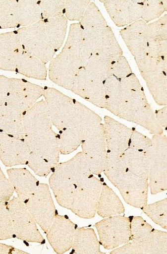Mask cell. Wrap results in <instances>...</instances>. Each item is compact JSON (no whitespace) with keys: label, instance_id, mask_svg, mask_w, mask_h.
<instances>
[{"label":"cell","instance_id":"obj_1","mask_svg":"<svg viewBox=\"0 0 167 254\" xmlns=\"http://www.w3.org/2000/svg\"><path fill=\"white\" fill-rule=\"evenodd\" d=\"M104 86L105 109L116 117L143 127L152 135L164 134L144 88L133 73L121 79L111 77L104 82Z\"/></svg>","mask_w":167,"mask_h":254},{"label":"cell","instance_id":"obj_2","mask_svg":"<svg viewBox=\"0 0 167 254\" xmlns=\"http://www.w3.org/2000/svg\"><path fill=\"white\" fill-rule=\"evenodd\" d=\"M103 173L119 190L125 202L142 209L148 204L149 168L145 158L134 152L124 153Z\"/></svg>","mask_w":167,"mask_h":254},{"label":"cell","instance_id":"obj_3","mask_svg":"<svg viewBox=\"0 0 167 254\" xmlns=\"http://www.w3.org/2000/svg\"><path fill=\"white\" fill-rule=\"evenodd\" d=\"M24 139L31 152L47 161L52 168L60 159L59 135L52 128L45 100L37 102L23 114Z\"/></svg>","mask_w":167,"mask_h":254},{"label":"cell","instance_id":"obj_4","mask_svg":"<svg viewBox=\"0 0 167 254\" xmlns=\"http://www.w3.org/2000/svg\"><path fill=\"white\" fill-rule=\"evenodd\" d=\"M102 118L88 107L77 101L71 127L79 134L82 151L85 154L92 173L101 176L104 170L107 147Z\"/></svg>","mask_w":167,"mask_h":254},{"label":"cell","instance_id":"obj_5","mask_svg":"<svg viewBox=\"0 0 167 254\" xmlns=\"http://www.w3.org/2000/svg\"><path fill=\"white\" fill-rule=\"evenodd\" d=\"M53 169V173L49 180L50 188L57 203L71 210L79 188L94 175L85 155L79 152L70 160L59 163Z\"/></svg>","mask_w":167,"mask_h":254},{"label":"cell","instance_id":"obj_6","mask_svg":"<svg viewBox=\"0 0 167 254\" xmlns=\"http://www.w3.org/2000/svg\"><path fill=\"white\" fill-rule=\"evenodd\" d=\"M152 146L147 150L149 190L155 195L167 190V136L153 135Z\"/></svg>","mask_w":167,"mask_h":254},{"label":"cell","instance_id":"obj_7","mask_svg":"<svg viewBox=\"0 0 167 254\" xmlns=\"http://www.w3.org/2000/svg\"><path fill=\"white\" fill-rule=\"evenodd\" d=\"M7 207L18 239L27 243L45 244V239L39 230L37 223L24 202L14 196Z\"/></svg>","mask_w":167,"mask_h":254},{"label":"cell","instance_id":"obj_8","mask_svg":"<svg viewBox=\"0 0 167 254\" xmlns=\"http://www.w3.org/2000/svg\"><path fill=\"white\" fill-rule=\"evenodd\" d=\"M131 219L121 215L104 218L94 227L98 233L101 245L113 250L131 242Z\"/></svg>","mask_w":167,"mask_h":254},{"label":"cell","instance_id":"obj_9","mask_svg":"<svg viewBox=\"0 0 167 254\" xmlns=\"http://www.w3.org/2000/svg\"><path fill=\"white\" fill-rule=\"evenodd\" d=\"M25 51L47 64L56 53L48 39L44 20L17 30Z\"/></svg>","mask_w":167,"mask_h":254},{"label":"cell","instance_id":"obj_10","mask_svg":"<svg viewBox=\"0 0 167 254\" xmlns=\"http://www.w3.org/2000/svg\"><path fill=\"white\" fill-rule=\"evenodd\" d=\"M104 125L107 147L106 167L113 164L130 148L134 129L108 116L104 117Z\"/></svg>","mask_w":167,"mask_h":254},{"label":"cell","instance_id":"obj_11","mask_svg":"<svg viewBox=\"0 0 167 254\" xmlns=\"http://www.w3.org/2000/svg\"><path fill=\"white\" fill-rule=\"evenodd\" d=\"M43 96L53 125L59 131L70 128L75 110V99L51 87L44 88Z\"/></svg>","mask_w":167,"mask_h":254},{"label":"cell","instance_id":"obj_12","mask_svg":"<svg viewBox=\"0 0 167 254\" xmlns=\"http://www.w3.org/2000/svg\"><path fill=\"white\" fill-rule=\"evenodd\" d=\"M25 203L37 224L47 234L57 215L49 185L40 183Z\"/></svg>","mask_w":167,"mask_h":254},{"label":"cell","instance_id":"obj_13","mask_svg":"<svg viewBox=\"0 0 167 254\" xmlns=\"http://www.w3.org/2000/svg\"><path fill=\"white\" fill-rule=\"evenodd\" d=\"M9 93L3 105H7L22 114L44 95V88L38 84L25 79L16 78H9Z\"/></svg>","mask_w":167,"mask_h":254},{"label":"cell","instance_id":"obj_14","mask_svg":"<svg viewBox=\"0 0 167 254\" xmlns=\"http://www.w3.org/2000/svg\"><path fill=\"white\" fill-rule=\"evenodd\" d=\"M103 183L94 175L85 184L78 190L71 208L73 213L78 217L91 219L97 214Z\"/></svg>","mask_w":167,"mask_h":254},{"label":"cell","instance_id":"obj_15","mask_svg":"<svg viewBox=\"0 0 167 254\" xmlns=\"http://www.w3.org/2000/svg\"><path fill=\"white\" fill-rule=\"evenodd\" d=\"M111 20L117 27L128 26L142 19L144 0H102Z\"/></svg>","mask_w":167,"mask_h":254},{"label":"cell","instance_id":"obj_16","mask_svg":"<svg viewBox=\"0 0 167 254\" xmlns=\"http://www.w3.org/2000/svg\"><path fill=\"white\" fill-rule=\"evenodd\" d=\"M61 53L80 69L84 67L92 55L90 46L79 23L71 24Z\"/></svg>","mask_w":167,"mask_h":254},{"label":"cell","instance_id":"obj_17","mask_svg":"<svg viewBox=\"0 0 167 254\" xmlns=\"http://www.w3.org/2000/svg\"><path fill=\"white\" fill-rule=\"evenodd\" d=\"M77 225L67 216L57 214L47 234V238L54 251L63 254L73 247Z\"/></svg>","mask_w":167,"mask_h":254},{"label":"cell","instance_id":"obj_18","mask_svg":"<svg viewBox=\"0 0 167 254\" xmlns=\"http://www.w3.org/2000/svg\"><path fill=\"white\" fill-rule=\"evenodd\" d=\"M85 35L92 54L99 55L112 62H117L123 56V51L109 25Z\"/></svg>","mask_w":167,"mask_h":254},{"label":"cell","instance_id":"obj_19","mask_svg":"<svg viewBox=\"0 0 167 254\" xmlns=\"http://www.w3.org/2000/svg\"><path fill=\"white\" fill-rule=\"evenodd\" d=\"M71 91L96 107L105 109L104 82L91 76L84 67L79 70Z\"/></svg>","mask_w":167,"mask_h":254},{"label":"cell","instance_id":"obj_20","mask_svg":"<svg viewBox=\"0 0 167 254\" xmlns=\"http://www.w3.org/2000/svg\"><path fill=\"white\" fill-rule=\"evenodd\" d=\"M111 254H167V232L153 230L144 239L113 250Z\"/></svg>","mask_w":167,"mask_h":254},{"label":"cell","instance_id":"obj_21","mask_svg":"<svg viewBox=\"0 0 167 254\" xmlns=\"http://www.w3.org/2000/svg\"><path fill=\"white\" fill-rule=\"evenodd\" d=\"M31 152L24 139L0 132V160L5 166L27 165Z\"/></svg>","mask_w":167,"mask_h":254},{"label":"cell","instance_id":"obj_22","mask_svg":"<svg viewBox=\"0 0 167 254\" xmlns=\"http://www.w3.org/2000/svg\"><path fill=\"white\" fill-rule=\"evenodd\" d=\"M24 51L17 31L0 34V69L16 72Z\"/></svg>","mask_w":167,"mask_h":254},{"label":"cell","instance_id":"obj_23","mask_svg":"<svg viewBox=\"0 0 167 254\" xmlns=\"http://www.w3.org/2000/svg\"><path fill=\"white\" fill-rule=\"evenodd\" d=\"M80 68L61 53L56 56L49 66V77L56 85L71 91Z\"/></svg>","mask_w":167,"mask_h":254},{"label":"cell","instance_id":"obj_24","mask_svg":"<svg viewBox=\"0 0 167 254\" xmlns=\"http://www.w3.org/2000/svg\"><path fill=\"white\" fill-rule=\"evenodd\" d=\"M148 24L141 19L125 27L119 34L134 59L147 56Z\"/></svg>","mask_w":167,"mask_h":254},{"label":"cell","instance_id":"obj_25","mask_svg":"<svg viewBox=\"0 0 167 254\" xmlns=\"http://www.w3.org/2000/svg\"><path fill=\"white\" fill-rule=\"evenodd\" d=\"M147 56L160 58L167 55V14L148 24Z\"/></svg>","mask_w":167,"mask_h":254},{"label":"cell","instance_id":"obj_26","mask_svg":"<svg viewBox=\"0 0 167 254\" xmlns=\"http://www.w3.org/2000/svg\"><path fill=\"white\" fill-rule=\"evenodd\" d=\"M6 172L17 197L26 202L40 183L26 168L8 169Z\"/></svg>","mask_w":167,"mask_h":254},{"label":"cell","instance_id":"obj_27","mask_svg":"<svg viewBox=\"0 0 167 254\" xmlns=\"http://www.w3.org/2000/svg\"><path fill=\"white\" fill-rule=\"evenodd\" d=\"M0 132L24 139L23 114L7 105H0Z\"/></svg>","mask_w":167,"mask_h":254},{"label":"cell","instance_id":"obj_28","mask_svg":"<svg viewBox=\"0 0 167 254\" xmlns=\"http://www.w3.org/2000/svg\"><path fill=\"white\" fill-rule=\"evenodd\" d=\"M101 244L92 228H77L76 230L73 250L78 254H105L102 252Z\"/></svg>","mask_w":167,"mask_h":254},{"label":"cell","instance_id":"obj_29","mask_svg":"<svg viewBox=\"0 0 167 254\" xmlns=\"http://www.w3.org/2000/svg\"><path fill=\"white\" fill-rule=\"evenodd\" d=\"M125 212L123 204L115 192L103 183L97 214L103 218L121 215Z\"/></svg>","mask_w":167,"mask_h":254},{"label":"cell","instance_id":"obj_30","mask_svg":"<svg viewBox=\"0 0 167 254\" xmlns=\"http://www.w3.org/2000/svg\"><path fill=\"white\" fill-rule=\"evenodd\" d=\"M46 65L35 56L24 50L18 64L16 72L27 78L46 80L48 70Z\"/></svg>","mask_w":167,"mask_h":254},{"label":"cell","instance_id":"obj_31","mask_svg":"<svg viewBox=\"0 0 167 254\" xmlns=\"http://www.w3.org/2000/svg\"><path fill=\"white\" fill-rule=\"evenodd\" d=\"M67 20L64 16L44 20L48 39L56 52L64 44L67 31Z\"/></svg>","mask_w":167,"mask_h":254},{"label":"cell","instance_id":"obj_32","mask_svg":"<svg viewBox=\"0 0 167 254\" xmlns=\"http://www.w3.org/2000/svg\"><path fill=\"white\" fill-rule=\"evenodd\" d=\"M39 3L37 0H18L19 26H29L43 20Z\"/></svg>","mask_w":167,"mask_h":254},{"label":"cell","instance_id":"obj_33","mask_svg":"<svg viewBox=\"0 0 167 254\" xmlns=\"http://www.w3.org/2000/svg\"><path fill=\"white\" fill-rule=\"evenodd\" d=\"M114 63L99 55L92 54L83 67L91 76L104 82L113 76L112 67Z\"/></svg>","mask_w":167,"mask_h":254},{"label":"cell","instance_id":"obj_34","mask_svg":"<svg viewBox=\"0 0 167 254\" xmlns=\"http://www.w3.org/2000/svg\"><path fill=\"white\" fill-rule=\"evenodd\" d=\"M154 101L159 106L167 105V74L159 73L146 81Z\"/></svg>","mask_w":167,"mask_h":254},{"label":"cell","instance_id":"obj_35","mask_svg":"<svg viewBox=\"0 0 167 254\" xmlns=\"http://www.w3.org/2000/svg\"><path fill=\"white\" fill-rule=\"evenodd\" d=\"M18 0H0V28L15 29L19 25L17 16Z\"/></svg>","mask_w":167,"mask_h":254},{"label":"cell","instance_id":"obj_36","mask_svg":"<svg viewBox=\"0 0 167 254\" xmlns=\"http://www.w3.org/2000/svg\"><path fill=\"white\" fill-rule=\"evenodd\" d=\"M79 23L84 32L94 31L108 25L102 12L93 2L89 4Z\"/></svg>","mask_w":167,"mask_h":254},{"label":"cell","instance_id":"obj_37","mask_svg":"<svg viewBox=\"0 0 167 254\" xmlns=\"http://www.w3.org/2000/svg\"><path fill=\"white\" fill-rule=\"evenodd\" d=\"M142 210L153 222L167 231V197L147 204Z\"/></svg>","mask_w":167,"mask_h":254},{"label":"cell","instance_id":"obj_38","mask_svg":"<svg viewBox=\"0 0 167 254\" xmlns=\"http://www.w3.org/2000/svg\"><path fill=\"white\" fill-rule=\"evenodd\" d=\"M59 149L62 155H67L74 152L81 146V138L73 127L59 131Z\"/></svg>","mask_w":167,"mask_h":254},{"label":"cell","instance_id":"obj_39","mask_svg":"<svg viewBox=\"0 0 167 254\" xmlns=\"http://www.w3.org/2000/svg\"><path fill=\"white\" fill-rule=\"evenodd\" d=\"M39 5L44 20L65 15V0H41L40 1Z\"/></svg>","mask_w":167,"mask_h":254},{"label":"cell","instance_id":"obj_40","mask_svg":"<svg viewBox=\"0 0 167 254\" xmlns=\"http://www.w3.org/2000/svg\"><path fill=\"white\" fill-rule=\"evenodd\" d=\"M91 2L90 0H65V17L68 20L79 22Z\"/></svg>","mask_w":167,"mask_h":254},{"label":"cell","instance_id":"obj_41","mask_svg":"<svg viewBox=\"0 0 167 254\" xmlns=\"http://www.w3.org/2000/svg\"><path fill=\"white\" fill-rule=\"evenodd\" d=\"M154 229L142 217H133L130 223L131 242L141 241Z\"/></svg>","mask_w":167,"mask_h":254},{"label":"cell","instance_id":"obj_42","mask_svg":"<svg viewBox=\"0 0 167 254\" xmlns=\"http://www.w3.org/2000/svg\"><path fill=\"white\" fill-rule=\"evenodd\" d=\"M7 203H0V241L12 239L15 236Z\"/></svg>","mask_w":167,"mask_h":254},{"label":"cell","instance_id":"obj_43","mask_svg":"<svg viewBox=\"0 0 167 254\" xmlns=\"http://www.w3.org/2000/svg\"><path fill=\"white\" fill-rule=\"evenodd\" d=\"M165 11L161 0H144L141 19L148 23L161 18Z\"/></svg>","mask_w":167,"mask_h":254},{"label":"cell","instance_id":"obj_44","mask_svg":"<svg viewBox=\"0 0 167 254\" xmlns=\"http://www.w3.org/2000/svg\"><path fill=\"white\" fill-rule=\"evenodd\" d=\"M27 166L36 175L41 177H48L53 169L47 161L32 152L30 155Z\"/></svg>","mask_w":167,"mask_h":254},{"label":"cell","instance_id":"obj_45","mask_svg":"<svg viewBox=\"0 0 167 254\" xmlns=\"http://www.w3.org/2000/svg\"><path fill=\"white\" fill-rule=\"evenodd\" d=\"M15 192L10 180L0 169V203H7Z\"/></svg>","mask_w":167,"mask_h":254},{"label":"cell","instance_id":"obj_46","mask_svg":"<svg viewBox=\"0 0 167 254\" xmlns=\"http://www.w3.org/2000/svg\"><path fill=\"white\" fill-rule=\"evenodd\" d=\"M152 144L151 138L134 129L130 147L142 151H146Z\"/></svg>","mask_w":167,"mask_h":254},{"label":"cell","instance_id":"obj_47","mask_svg":"<svg viewBox=\"0 0 167 254\" xmlns=\"http://www.w3.org/2000/svg\"><path fill=\"white\" fill-rule=\"evenodd\" d=\"M112 71L113 76L120 79L126 77L133 73L128 61L123 56L113 64Z\"/></svg>","mask_w":167,"mask_h":254},{"label":"cell","instance_id":"obj_48","mask_svg":"<svg viewBox=\"0 0 167 254\" xmlns=\"http://www.w3.org/2000/svg\"><path fill=\"white\" fill-rule=\"evenodd\" d=\"M9 78L5 76H0V105L4 104L9 90Z\"/></svg>","mask_w":167,"mask_h":254},{"label":"cell","instance_id":"obj_49","mask_svg":"<svg viewBox=\"0 0 167 254\" xmlns=\"http://www.w3.org/2000/svg\"><path fill=\"white\" fill-rule=\"evenodd\" d=\"M157 120L163 129L167 126V105L155 111Z\"/></svg>","mask_w":167,"mask_h":254},{"label":"cell","instance_id":"obj_50","mask_svg":"<svg viewBox=\"0 0 167 254\" xmlns=\"http://www.w3.org/2000/svg\"><path fill=\"white\" fill-rule=\"evenodd\" d=\"M29 253L26 252L21 250L17 249L12 246L7 245L3 243H0V254H27Z\"/></svg>","mask_w":167,"mask_h":254},{"label":"cell","instance_id":"obj_51","mask_svg":"<svg viewBox=\"0 0 167 254\" xmlns=\"http://www.w3.org/2000/svg\"><path fill=\"white\" fill-rule=\"evenodd\" d=\"M163 5L165 11L167 12V0H162Z\"/></svg>","mask_w":167,"mask_h":254},{"label":"cell","instance_id":"obj_52","mask_svg":"<svg viewBox=\"0 0 167 254\" xmlns=\"http://www.w3.org/2000/svg\"><path fill=\"white\" fill-rule=\"evenodd\" d=\"M164 129L166 131V132L167 133V126L166 127V128H164Z\"/></svg>","mask_w":167,"mask_h":254}]
</instances>
